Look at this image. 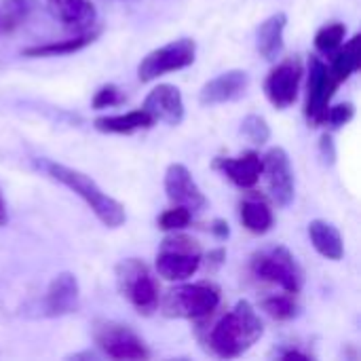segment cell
Wrapping results in <instances>:
<instances>
[{"instance_id":"8","label":"cell","mask_w":361,"mask_h":361,"mask_svg":"<svg viewBox=\"0 0 361 361\" xmlns=\"http://www.w3.org/2000/svg\"><path fill=\"white\" fill-rule=\"evenodd\" d=\"M197 59V42L192 38H178L171 40L154 51H150L146 57H142L137 66V78L142 82H152L165 74L184 70L192 66Z\"/></svg>"},{"instance_id":"7","label":"cell","mask_w":361,"mask_h":361,"mask_svg":"<svg viewBox=\"0 0 361 361\" xmlns=\"http://www.w3.org/2000/svg\"><path fill=\"white\" fill-rule=\"evenodd\" d=\"M93 341L97 349L121 361H142L150 357V351L142 336H137L129 326L112 319H99L93 324Z\"/></svg>"},{"instance_id":"1","label":"cell","mask_w":361,"mask_h":361,"mask_svg":"<svg viewBox=\"0 0 361 361\" xmlns=\"http://www.w3.org/2000/svg\"><path fill=\"white\" fill-rule=\"evenodd\" d=\"M34 165L44 173L49 176L51 180L59 182L61 186H66L68 190H72L76 197H80L85 201V205L95 214V218L108 226V228H118L125 224L127 220V214H125V207L123 203H118L116 199H112L108 192H104L95 180H91L87 173L74 169V167H68V165H61V163H55L51 159H36Z\"/></svg>"},{"instance_id":"30","label":"cell","mask_w":361,"mask_h":361,"mask_svg":"<svg viewBox=\"0 0 361 361\" xmlns=\"http://www.w3.org/2000/svg\"><path fill=\"white\" fill-rule=\"evenodd\" d=\"M353 116H355L353 104H336V106L330 104V108H328V112H326V123H324V125H330L332 129H341V127L347 125Z\"/></svg>"},{"instance_id":"32","label":"cell","mask_w":361,"mask_h":361,"mask_svg":"<svg viewBox=\"0 0 361 361\" xmlns=\"http://www.w3.org/2000/svg\"><path fill=\"white\" fill-rule=\"evenodd\" d=\"M209 228H212V233H214L218 239H226V237L231 235V228H228V224H226L224 220H214Z\"/></svg>"},{"instance_id":"11","label":"cell","mask_w":361,"mask_h":361,"mask_svg":"<svg viewBox=\"0 0 361 361\" xmlns=\"http://www.w3.org/2000/svg\"><path fill=\"white\" fill-rule=\"evenodd\" d=\"M300 80H302V63L296 57H288L279 61L264 80L267 99L279 110L290 108L298 97Z\"/></svg>"},{"instance_id":"10","label":"cell","mask_w":361,"mask_h":361,"mask_svg":"<svg viewBox=\"0 0 361 361\" xmlns=\"http://www.w3.org/2000/svg\"><path fill=\"white\" fill-rule=\"evenodd\" d=\"M262 176L267 180L273 201L279 207H290L296 197V182H294L292 161L281 146L271 148L262 157Z\"/></svg>"},{"instance_id":"2","label":"cell","mask_w":361,"mask_h":361,"mask_svg":"<svg viewBox=\"0 0 361 361\" xmlns=\"http://www.w3.org/2000/svg\"><path fill=\"white\" fill-rule=\"evenodd\" d=\"M262 332H264L262 319L254 309V305L247 300H239L212 328L207 336V345L214 351V355L222 360H235L241 357L245 351H250L260 341Z\"/></svg>"},{"instance_id":"22","label":"cell","mask_w":361,"mask_h":361,"mask_svg":"<svg viewBox=\"0 0 361 361\" xmlns=\"http://www.w3.org/2000/svg\"><path fill=\"white\" fill-rule=\"evenodd\" d=\"M332 63L330 70L334 74V78L338 82H345L351 78V74H355L361 68V36L355 34L351 40L343 42L341 49L336 53H332Z\"/></svg>"},{"instance_id":"18","label":"cell","mask_w":361,"mask_h":361,"mask_svg":"<svg viewBox=\"0 0 361 361\" xmlns=\"http://www.w3.org/2000/svg\"><path fill=\"white\" fill-rule=\"evenodd\" d=\"M288 25V15L286 13H275L267 17L258 30H256V49L267 61H277L283 53V34Z\"/></svg>"},{"instance_id":"19","label":"cell","mask_w":361,"mask_h":361,"mask_svg":"<svg viewBox=\"0 0 361 361\" xmlns=\"http://www.w3.org/2000/svg\"><path fill=\"white\" fill-rule=\"evenodd\" d=\"M154 125V118L144 110H131L125 114H110V116H97L93 121V127L102 133H114V135H129L135 131L150 129Z\"/></svg>"},{"instance_id":"14","label":"cell","mask_w":361,"mask_h":361,"mask_svg":"<svg viewBox=\"0 0 361 361\" xmlns=\"http://www.w3.org/2000/svg\"><path fill=\"white\" fill-rule=\"evenodd\" d=\"M250 87V74L245 70H228L207 80L199 91L201 106H220L228 102H237L245 95Z\"/></svg>"},{"instance_id":"20","label":"cell","mask_w":361,"mask_h":361,"mask_svg":"<svg viewBox=\"0 0 361 361\" xmlns=\"http://www.w3.org/2000/svg\"><path fill=\"white\" fill-rule=\"evenodd\" d=\"M309 239L317 250V254L328 260L338 262L345 256V243L341 231L326 220H313L309 224Z\"/></svg>"},{"instance_id":"3","label":"cell","mask_w":361,"mask_h":361,"mask_svg":"<svg viewBox=\"0 0 361 361\" xmlns=\"http://www.w3.org/2000/svg\"><path fill=\"white\" fill-rule=\"evenodd\" d=\"M118 294L144 317L159 311L161 292L148 264L140 258H125L114 269Z\"/></svg>"},{"instance_id":"4","label":"cell","mask_w":361,"mask_h":361,"mask_svg":"<svg viewBox=\"0 0 361 361\" xmlns=\"http://www.w3.org/2000/svg\"><path fill=\"white\" fill-rule=\"evenodd\" d=\"M182 283V281H180ZM163 315L173 319H205L220 307V290L212 281L171 288L159 302Z\"/></svg>"},{"instance_id":"6","label":"cell","mask_w":361,"mask_h":361,"mask_svg":"<svg viewBox=\"0 0 361 361\" xmlns=\"http://www.w3.org/2000/svg\"><path fill=\"white\" fill-rule=\"evenodd\" d=\"M252 273L256 279L277 286L288 294H298L305 286V273L294 254L283 245L264 247L252 258Z\"/></svg>"},{"instance_id":"34","label":"cell","mask_w":361,"mask_h":361,"mask_svg":"<svg viewBox=\"0 0 361 361\" xmlns=\"http://www.w3.org/2000/svg\"><path fill=\"white\" fill-rule=\"evenodd\" d=\"M279 357H281V360H302V361L311 360L307 353H300V351H294V349H290V351H281V353H279Z\"/></svg>"},{"instance_id":"28","label":"cell","mask_w":361,"mask_h":361,"mask_svg":"<svg viewBox=\"0 0 361 361\" xmlns=\"http://www.w3.org/2000/svg\"><path fill=\"white\" fill-rule=\"evenodd\" d=\"M192 220V212L182 207V205H173L171 209L163 212L159 216V228L165 231V233H176V231H182L190 224Z\"/></svg>"},{"instance_id":"35","label":"cell","mask_w":361,"mask_h":361,"mask_svg":"<svg viewBox=\"0 0 361 361\" xmlns=\"http://www.w3.org/2000/svg\"><path fill=\"white\" fill-rule=\"evenodd\" d=\"M6 220H8L6 201H4V197H2V192H0V226H4V224H6Z\"/></svg>"},{"instance_id":"9","label":"cell","mask_w":361,"mask_h":361,"mask_svg":"<svg viewBox=\"0 0 361 361\" xmlns=\"http://www.w3.org/2000/svg\"><path fill=\"white\" fill-rule=\"evenodd\" d=\"M338 80L334 78L330 66L322 61L319 57H311L309 61V93H307V108L305 114L313 127H319L326 123V112L330 108V102L338 89Z\"/></svg>"},{"instance_id":"21","label":"cell","mask_w":361,"mask_h":361,"mask_svg":"<svg viewBox=\"0 0 361 361\" xmlns=\"http://www.w3.org/2000/svg\"><path fill=\"white\" fill-rule=\"evenodd\" d=\"M97 30L95 32H87V34H74L72 38L66 40H55V42H47V44H34L23 49L25 57H61V55H70L76 53L80 49H85L87 44H91L97 38Z\"/></svg>"},{"instance_id":"15","label":"cell","mask_w":361,"mask_h":361,"mask_svg":"<svg viewBox=\"0 0 361 361\" xmlns=\"http://www.w3.org/2000/svg\"><path fill=\"white\" fill-rule=\"evenodd\" d=\"M142 108L154 118V123L180 125L184 121V97L173 85H157L146 95Z\"/></svg>"},{"instance_id":"13","label":"cell","mask_w":361,"mask_h":361,"mask_svg":"<svg viewBox=\"0 0 361 361\" xmlns=\"http://www.w3.org/2000/svg\"><path fill=\"white\" fill-rule=\"evenodd\" d=\"M163 184H165L167 199L173 205H182V207L190 209L192 214L201 212L207 205L205 195L201 192V188L195 182L192 173L188 171V167L182 165V163H171L167 167Z\"/></svg>"},{"instance_id":"25","label":"cell","mask_w":361,"mask_h":361,"mask_svg":"<svg viewBox=\"0 0 361 361\" xmlns=\"http://www.w3.org/2000/svg\"><path fill=\"white\" fill-rule=\"evenodd\" d=\"M345 36H347L345 23H341V21L326 23L315 34V49L324 55H332L341 49V44L345 42Z\"/></svg>"},{"instance_id":"16","label":"cell","mask_w":361,"mask_h":361,"mask_svg":"<svg viewBox=\"0 0 361 361\" xmlns=\"http://www.w3.org/2000/svg\"><path fill=\"white\" fill-rule=\"evenodd\" d=\"M47 4L66 30L74 34L95 32L97 8L91 0H47Z\"/></svg>"},{"instance_id":"24","label":"cell","mask_w":361,"mask_h":361,"mask_svg":"<svg viewBox=\"0 0 361 361\" xmlns=\"http://www.w3.org/2000/svg\"><path fill=\"white\" fill-rule=\"evenodd\" d=\"M36 6L38 0H4L0 13V32H13L19 25H23L36 11Z\"/></svg>"},{"instance_id":"12","label":"cell","mask_w":361,"mask_h":361,"mask_svg":"<svg viewBox=\"0 0 361 361\" xmlns=\"http://www.w3.org/2000/svg\"><path fill=\"white\" fill-rule=\"evenodd\" d=\"M80 307V286L74 273H59L47 286L40 302L42 317H63L76 313Z\"/></svg>"},{"instance_id":"33","label":"cell","mask_w":361,"mask_h":361,"mask_svg":"<svg viewBox=\"0 0 361 361\" xmlns=\"http://www.w3.org/2000/svg\"><path fill=\"white\" fill-rule=\"evenodd\" d=\"M224 258H226L224 250H222V247H218V250H214V252H209V254H207V264H209L212 269H220V267H222V262H224Z\"/></svg>"},{"instance_id":"29","label":"cell","mask_w":361,"mask_h":361,"mask_svg":"<svg viewBox=\"0 0 361 361\" xmlns=\"http://www.w3.org/2000/svg\"><path fill=\"white\" fill-rule=\"evenodd\" d=\"M123 99H125V95H123V91L116 85H104L93 95V108L95 110L112 108V106H118Z\"/></svg>"},{"instance_id":"27","label":"cell","mask_w":361,"mask_h":361,"mask_svg":"<svg viewBox=\"0 0 361 361\" xmlns=\"http://www.w3.org/2000/svg\"><path fill=\"white\" fill-rule=\"evenodd\" d=\"M241 133L254 146H264L271 140V127H269L267 118L260 114H247L241 121Z\"/></svg>"},{"instance_id":"17","label":"cell","mask_w":361,"mask_h":361,"mask_svg":"<svg viewBox=\"0 0 361 361\" xmlns=\"http://www.w3.org/2000/svg\"><path fill=\"white\" fill-rule=\"evenodd\" d=\"M214 167L220 169L239 188H254L262 178V157L254 150L243 152L239 157L218 159Z\"/></svg>"},{"instance_id":"5","label":"cell","mask_w":361,"mask_h":361,"mask_svg":"<svg viewBox=\"0 0 361 361\" xmlns=\"http://www.w3.org/2000/svg\"><path fill=\"white\" fill-rule=\"evenodd\" d=\"M203 264V252L197 239L176 231L169 235L157 254V275L165 281H188Z\"/></svg>"},{"instance_id":"26","label":"cell","mask_w":361,"mask_h":361,"mask_svg":"<svg viewBox=\"0 0 361 361\" xmlns=\"http://www.w3.org/2000/svg\"><path fill=\"white\" fill-rule=\"evenodd\" d=\"M262 311L267 315H271L273 319H279V322H288V319H294L298 315V305H296V298L294 294H273L269 298L262 300Z\"/></svg>"},{"instance_id":"23","label":"cell","mask_w":361,"mask_h":361,"mask_svg":"<svg viewBox=\"0 0 361 361\" xmlns=\"http://www.w3.org/2000/svg\"><path fill=\"white\" fill-rule=\"evenodd\" d=\"M241 222L252 235H267L273 228V209L264 199L252 197L241 203Z\"/></svg>"},{"instance_id":"31","label":"cell","mask_w":361,"mask_h":361,"mask_svg":"<svg viewBox=\"0 0 361 361\" xmlns=\"http://www.w3.org/2000/svg\"><path fill=\"white\" fill-rule=\"evenodd\" d=\"M322 154H324L326 163H334L336 152H334V144H332V137L330 135H324L322 137Z\"/></svg>"}]
</instances>
